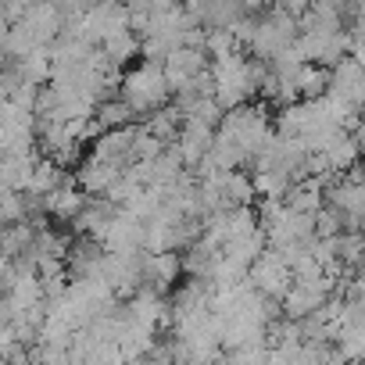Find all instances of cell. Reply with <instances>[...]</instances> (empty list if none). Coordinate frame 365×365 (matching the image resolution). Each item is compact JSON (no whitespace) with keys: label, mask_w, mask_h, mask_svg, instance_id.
<instances>
[{"label":"cell","mask_w":365,"mask_h":365,"mask_svg":"<svg viewBox=\"0 0 365 365\" xmlns=\"http://www.w3.org/2000/svg\"><path fill=\"white\" fill-rule=\"evenodd\" d=\"M122 175V161H108V158H90L72 179L83 194H104L111 182Z\"/></svg>","instance_id":"cell-1"},{"label":"cell","mask_w":365,"mask_h":365,"mask_svg":"<svg viewBox=\"0 0 365 365\" xmlns=\"http://www.w3.org/2000/svg\"><path fill=\"white\" fill-rule=\"evenodd\" d=\"M97 47H101V54H104L111 65H125L129 58H136V54H140V36H136V33H129V29H118V33L104 36Z\"/></svg>","instance_id":"cell-2"},{"label":"cell","mask_w":365,"mask_h":365,"mask_svg":"<svg viewBox=\"0 0 365 365\" xmlns=\"http://www.w3.org/2000/svg\"><path fill=\"white\" fill-rule=\"evenodd\" d=\"M93 122L101 125V129H118V125H133L136 122V115H133V108L118 97V101H97L93 104Z\"/></svg>","instance_id":"cell-3"},{"label":"cell","mask_w":365,"mask_h":365,"mask_svg":"<svg viewBox=\"0 0 365 365\" xmlns=\"http://www.w3.org/2000/svg\"><path fill=\"white\" fill-rule=\"evenodd\" d=\"M19 219H26L19 190H0V222H19Z\"/></svg>","instance_id":"cell-4"}]
</instances>
